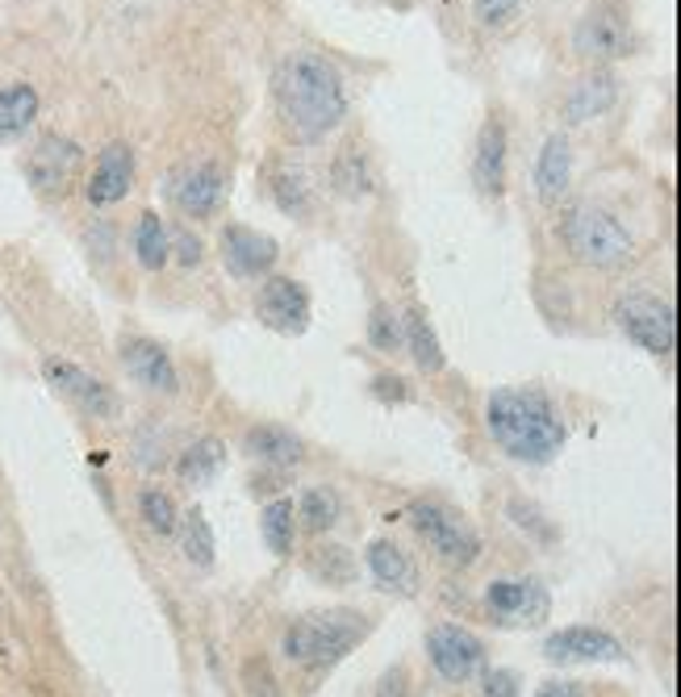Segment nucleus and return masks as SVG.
Instances as JSON below:
<instances>
[{
	"mask_svg": "<svg viewBox=\"0 0 681 697\" xmlns=\"http://www.w3.org/2000/svg\"><path fill=\"white\" fill-rule=\"evenodd\" d=\"M273 88L276 105H280V122L298 142H323L348 113L343 80L323 54H289L276 67Z\"/></svg>",
	"mask_w": 681,
	"mask_h": 697,
	"instance_id": "nucleus-1",
	"label": "nucleus"
},
{
	"mask_svg": "<svg viewBox=\"0 0 681 697\" xmlns=\"http://www.w3.org/2000/svg\"><path fill=\"white\" fill-rule=\"evenodd\" d=\"M485 427L493 443L518 464H552L569 439L560 414L535 389H497L485 405Z\"/></svg>",
	"mask_w": 681,
	"mask_h": 697,
	"instance_id": "nucleus-2",
	"label": "nucleus"
},
{
	"mask_svg": "<svg viewBox=\"0 0 681 697\" xmlns=\"http://www.w3.org/2000/svg\"><path fill=\"white\" fill-rule=\"evenodd\" d=\"M373 622L360 610H327V614H305L285 631V660L298 669H330L339 664L360 639H368Z\"/></svg>",
	"mask_w": 681,
	"mask_h": 697,
	"instance_id": "nucleus-3",
	"label": "nucleus"
},
{
	"mask_svg": "<svg viewBox=\"0 0 681 697\" xmlns=\"http://www.w3.org/2000/svg\"><path fill=\"white\" fill-rule=\"evenodd\" d=\"M560 239L585 268H619L635 251L627 226L602 205H572L560 221Z\"/></svg>",
	"mask_w": 681,
	"mask_h": 697,
	"instance_id": "nucleus-4",
	"label": "nucleus"
},
{
	"mask_svg": "<svg viewBox=\"0 0 681 697\" xmlns=\"http://www.w3.org/2000/svg\"><path fill=\"white\" fill-rule=\"evenodd\" d=\"M409 527L443 563L468 568L481 556V535L472 531V522L452 510V506H443V502H414L409 506Z\"/></svg>",
	"mask_w": 681,
	"mask_h": 697,
	"instance_id": "nucleus-5",
	"label": "nucleus"
},
{
	"mask_svg": "<svg viewBox=\"0 0 681 697\" xmlns=\"http://www.w3.org/2000/svg\"><path fill=\"white\" fill-rule=\"evenodd\" d=\"M572 51L585 63H615L635 51V29L619 0H598L572 29Z\"/></svg>",
	"mask_w": 681,
	"mask_h": 697,
	"instance_id": "nucleus-6",
	"label": "nucleus"
},
{
	"mask_svg": "<svg viewBox=\"0 0 681 697\" xmlns=\"http://www.w3.org/2000/svg\"><path fill=\"white\" fill-rule=\"evenodd\" d=\"M615 322L635 347L653 351V355H669L678 347V318L673 309L653 293H627L615 301Z\"/></svg>",
	"mask_w": 681,
	"mask_h": 697,
	"instance_id": "nucleus-7",
	"label": "nucleus"
},
{
	"mask_svg": "<svg viewBox=\"0 0 681 697\" xmlns=\"http://www.w3.org/2000/svg\"><path fill=\"white\" fill-rule=\"evenodd\" d=\"M427 656H431L439 676L452 681V685H464L485 669V644L456 622H439L427 631Z\"/></svg>",
	"mask_w": 681,
	"mask_h": 697,
	"instance_id": "nucleus-8",
	"label": "nucleus"
},
{
	"mask_svg": "<svg viewBox=\"0 0 681 697\" xmlns=\"http://www.w3.org/2000/svg\"><path fill=\"white\" fill-rule=\"evenodd\" d=\"M485 606L502 626H540L552 614V597H547L544 581L535 576H502L490 581L485 590Z\"/></svg>",
	"mask_w": 681,
	"mask_h": 697,
	"instance_id": "nucleus-9",
	"label": "nucleus"
},
{
	"mask_svg": "<svg viewBox=\"0 0 681 697\" xmlns=\"http://www.w3.org/2000/svg\"><path fill=\"white\" fill-rule=\"evenodd\" d=\"M80 163H84V155L72 138L47 135V138H38V147L26 155V176L42 197H63L67 188L76 185Z\"/></svg>",
	"mask_w": 681,
	"mask_h": 697,
	"instance_id": "nucleus-10",
	"label": "nucleus"
},
{
	"mask_svg": "<svg viewBox=\"0 0 681 697\" xmlns=\"http://www.w3.org/2000/svg\"><path fill=\"white\" fill-rule=\"evenodd\" d=\"M255 318L276 334H305L310 330V293L293 276H273L255 296Z\"/></svg>",
	"mask_w": 681,
	"mask_h": 697,
	"instance_id": "nucleus-11",
	"label": "nucleus"
},
{
	"mask_svg": "<svg viewBox=\"0 0 681 697\" xmlns=\"http://www.w3.org/2000/svg\"><path fill=\"white\" fill-rule=\"evenodd\" d=\"M544 656L556 664H619V660H627L623 644L602 626H565V631L547 635Z\"/></svg>",
	"mask_w": 681,
	"mask_h": 697,
	"instance_id": "nucleus-12",
	"label": "nucleus"
},
{
	"mask_svg": "<svg viewBox=\"0 0 681 697\" xmlns=\"http://www.w3.org/2000/svg\"><path fill=\"white\" fill-rule=\"evenodd\" d=\"M42 376L55 384L59 393L67 397L72 405H80L88 418H113L117 414V397H113V389L105 380H97L92 372H84L80 364H72V359H47L42 364Z\"/></svg>",
	"mask_w": 681,
	"mask_h": 697,
	"instance_id": "nucleus-13",
	"label": "nucleus"
},
{
	"mask_svg": "<svg viewBox=\"0 0 681 697\" xmlns=\"http://www.w3.org/2000/svg\"><path fill=\"white\" fill-rule=\"evenodd\" d=\"M218 246H222V264L235 271V276H243V280L268 276V271L276 268V255H280L276 239L251 230V226H235V221L222 230Z\"/></svg>",
	"mask_w": 681,
	"mask_h": 697,
	"instance_id": "nucleus-14",
	"label": "nucleus"
},
{
	"mask_svg": "<svg viewBox=\"0 0 681 697\" xmlns=\"http://www.w3.org/2000/svg\"><path fill=\"white\" fill-rule=\"evenodd\" d=\"M222 197H226V176L218 163H189L172 176V201L185 217L218 214Z\"/></svg>",
	"mask_w": 681,
	"mask_h": 697,
	"instance_id": "nucleus-15",
	"label": "nucleus"
},
{
	"mask_svg": "<svg viewBox=\"0 0 681 697\" xmlns=\"http://www.w3.org/2000/svg\"><path fill=\"white\" fill-rule=\"evenodd\" d=\"M130 185H135V151L126 142H110L97 155V167H92V176L84 185V197L97 210H105V205H117L130 192Z\"/></svg>",
	"mask_w": 681,
	"mask_h": 697,
	"instance_id": "nucleus-16",
	"label": "nucleus"
},
{
	"mask_svg": "<svg viewBox=\"0 0 681 697\" xmlns=\"http://www.w3.org/2000/svg\"><path fill=\"white\" fill-rule=\"evenodd\" d=\"M122 364H126V372L135 376L142 389H151V393H176V384H180L172 355H167L155 339H126V343H122Z\"/></svg>",
	"mask_w": 681,
	"mask_h": 697,
	"instance_id": "nucleus-17",
	"label": "nucleus"
},
{
	"mask_svg": "<svg viewBox=\"0 0 681 697\" xmlns=\"http://www.w3.org/2000/svg\"><path fill=\"white\" fill-rule=\"evenodd\" d=\"M472 185L481 197H502L506 188V126L490 117L477 135V155H472Z\"/></svg>",
	"mask_w": 681,
	"mask_h": 697,
	"instance_id": "nucleus-18",
	"label": "nucleus"
},
{
	"mask_svg": "<svg viewBox=\"0 0 681 697\" xmlns=\"http://www.w3.org/2000/svg\"><path fill=\"white\" fill-rule=\"evenodd\" d=\"M364 563H368V572H373V581L381 585V590H398V593H414V585H418V568H414V560H409L406 552L393 543V538H373L368 543V556H364Z\"/></svg>",
	"mask_w": 681,
	"mask_h": 697,
	"instance_id": "nucleus-19",
	"label": "nucleus"
},
{
	"mask_svg": "<svg viewBox=\"0 0 681 697\" xmlns=\"http://www.w3.org/2000/svg\"><path fill=\"white\" fill-rule=\"evenodd\" d=\"M569 180H572V151H569V138L565 135H552L540 151V163H535V192L544 205H556L565 192H569Z\"/></svg>",
	"mask_w": 681,
	"mask_h": 697,
	"instance_id": "nucleus-20",
	"label": "nucleus"
},
{
	"mask_svg": "<svg viewBox=\"0 0 681 697\" xmlns=\"http://www.w3.org/2000/svg\"><path fill=\"white\" fill-rule=\"evenodd\" d=\"M615 97H619V80H615L610 72H594V76L572 84V92L565 97V117H569V122L602 117L606 109L615 105Z\"/></svg>",
	"mask_w": 681,
	"mask_h": 697,
	"instance_id": "nucleus-21",
	"label": "nucleus"
},
{
	"mask_svg": "<svg viewBox=\"0 0 681 697\" xmlns=\"http://www.w3.org/2000/svg\"><path fill=\"white\" fill-rule=\"evenodd\" d=\"M247 452L260 464H273V468H293L301 459V439L289 427H276V422H264V427L247 430Z\"/></svg>",
	"mask_w": 681,
	"mask_h": 697,
	"instance_id": "nucleus-22",
	"label": "nucleus"
},
{
	"mask_svg": "<svg viewBox=\"0 0 681 697\" xmlns=\"http://www.w3.org/2000/svg\"><path fill=\"white\" fill-rule=\"evenodd\" d=\"M222 468H226V443H222V439H214V434L197 439L189 452L180 456V464H176L180 481L192 484V489H205V484H214V481H218Z\"/></svg>",
	"mask_w": 681,
	"mask_h": 697,
	"instance_id": "nucleus-23",
	"label": "nucleus"
},
{
	"mask_svg": "<svg viewBox=\"0 0 681 697\" xmlns=\"http://www.w3.org/2000/svg\"><path fill=\"white\" fill-rule=\"evenodd\" d=\"M330 185H335V192H343L352 201L373 192V167H368V155H364L360 142H343L339 147V155L330 163Z\"/></svg>",
	"mask_w": 681,
	"mask_h": 697,
	"instance_id": "nucleus-24",
	"label": "nucleus"
},
{
	"mask_svg": "<svg viewBox=\"0 0 681 697\" xmlns=\"http://www.w3.org/2000/svg\"><path fill=\"white\" fill-rule=\"evenodd\" d=\"M402 339H406L409 355H414V364L423 372H443V347H439L436 326H431V318L423 309H409L406 318H402Z\"/></svg>",
	"mask_w": 681,
	"mask_h": 697,
	"instance_id": "nucleus-25",
	"label": "nucleus"
},
{
	"mask_svg": "<svg viewBox=\"0 0 681 697\" xmlns=\"http://www.w3.org/2000/svg\"><path fill=\"white\" fill-rule=\"evenodd\" d=\"M38 117V92L29 84H9L0 88V138L26 135Z\"/></svg>",
	"mask_w": 681,
	"mask_h": 697,
	"instance_id": "nucleus-26",
	"label": "nucleus"
},
{
	"mask_svg": "<svg viewBox=\"0 0 681 697\" xmlns=\"http://www.w3.org/2000/svg\"><path fill=\"white\" fill-rule=\"evenodd\" d=\"M293 518H298L293 497H276V502H268L260 510V535H264L273 556H289L293 552V527H298Z\"/></svg>",
	"mask_w": 681,
	"mask_h": 697,
	"instance_id": "nucleus-27",
	"label": "nucleus"
},
{
	"mask_svg": "<svg viewBox=\"0 0 681 697\" xmlns=\"http://www.w3.org/2000/svg\"><path fill=\"white\" fill-rule=\"evenodd\" d=\"M273 197L285 214H293V217L314 214V188H310V176H305L301 167H293V163H285V167H276L273 172Z\"/></svg>",
	"mask_w": 681,
	"mask_h": 697,
	"instance_id": "nucleus-28",
	"label": "nucleus"
},
{
	"mask_svg": "<svg viewBox=\"0 0 681 697\" xmlns=\"http://www.w3.org/2000/svg\"><path fill=\"white\" fill-rule=\"evenodd\" d=\"M180 547H185V560L192 568H214V560H218V538H214V527L201 510H192L180 522Z\"/></svg>",
	"mask_w": 681,
	"mask_h": 697,
	"instance_id": "nucleus-29",
	"label": "nucleus"
},
{
	"mask_svg": "<svg viewBox=\"0 0 681 697\" xmlns=\"http://www.w3.org/2000/svg\"><path fill=\"white\" fill-rule=\"evenodd\" d=\"M305 568H310V576H318L323 585H348L355 576L352 552L339 547V543H318V547L305 556Z\"/></svg>",
	"mask_w": 681,
	"mask_h": 697,
	"instance_id": "nucleus-30",
	"label": "nucleus"
},
{
	"mask_svg": "<svg viewBox=\"0 0 681 697\" xmlns=\"http://www.w3.org/2000/svg\"><path fill=\"white\" fill-rule=\"evenodd\" d=\"M135 251H138V264L147 271H160L167 264V230L164 221H160V214H147L138 217V230H135Z\"/></svg>",
	"mask_w": 681,
	"mask_h": 697,
	"instance_id": "nucleus-31",
	"label": "nucleus"
},
{
	"mask_svg": "<svg viewBox=\"0 0 681 697\" xmlns=\"http://www.w3.org/2000/svg\"><path fill=\"white\" fill-rule=\"evenodd\" d=\"M298 514L305 518V527H310L314 535H327L330 527L339 522V493H335V489H323V484H314V489H305V493H301Z\"/></svg>",
	"mask_w": 681,
	"mask_h": 697,
	"instance_id": "nucleus-32",
	"label": "nucleus"
},
{
	"mask_svg": "<svg viewBox=\"0 0 681 697\" xmlns=\"http://www.w3.org/2000/svg\"><path fill=\"white\" fill-rule=\"evenodd\" d=\"M138 514H142V522H147V531L151 535H176V527H180V514H176V502H172V493L164 489H142V497H138Z\"/></svg>",
	"mask_w": 681,
	"mask_h": 697,
	"instance_id": "nucleus-33",
	"label": "nucleus"
},
{
	"mask_svg": "<svg viewBox=\"0 0 681 697\" xmlns=\"http://www.w3.org/2000/svg\"><path fill=\"white\" fill-rule=\"evenodd\" d=\"M368 343L384 355H398V351L406 347V339H402V318L393 314V305H373V314H368Z\"/></svg>",
	"mask_w": 681,
	"mask_h": 697,
	"instance_id": "nucleus-34",
	"label": "nucleus"
},
{
	"mask_svg": "<svg viewBox=\"0 0 681 697\" xmlns=\"http://www.w3.org/2000/svg\"><path fill=\"white\" fill-rule=\"evenodd\" d=\"M518 4H522V0H472V17L485 29H497L515 17Z\"/></svg>",
	"mask_w": 681,
	"mask_h": 697,
	"instance_id": "nucleus-35",
	"label": "nucleus"
},
{
	"mask_svg": "<svg viewBox=\"0 0 681 697\" xmlns=\"http://www.w3.org/2000/svg\"><path fill=\"white\" fill-rule=\"evenodd\" d=\"M167 251H176V259H180L185 268H197V264H201V239H197L192 230H185V226L167 239Z\"/></svg>",
	"mask_w": 681,
	"mask_h": 697,
	"instance_id": "nucleus-36",
	"label": "nucleus"
},
{
	"mask_svg": "<svg viewBox=\"0 0 681 697\" xmlns=\"http://www.w3.org/2000/svg\"><path fill=\"white\" fill-rule=\"evenodd\" d=\"M485 697H522V689H518V676L510 669L485 672Z\"/></svg>",
	"mask_w": 681,
	"mask_h": 697,
	"instance_id": "nucleus-37",
	"label": "nucleus"
},
{
	"mask_svg": "<svg viewBox=\"0 0 681 697\" xmlns=\"http://www.w3.org/2000/svg\"><path fill=\"white\" fill-rule=\"evenodd\" d=\"M373 393L384 402H406V380L402 376H377L373 380Z\"/></svg>",
	"mask_w": 681,
	"mask_h": 697,
	"instance_id": "nucleus-38",
	"label": "nucleus"
},
{
	"mask_svg": "<svg viewBox=\"0 0 681 697\" xmlns=\"http://www.w3.org/2000/svg\"><path fill=\"white\" fill-rule=\"evenodd\" d=\"M406 669H402V664H398V669H389L381 676V689H377V697H406Z\"/></svg>",
	"mask_w": 681,
	"mask_h": 697,
	"instance_id": "nucleus-39",
	"label": "nucleus"
},
{
	"mask_svg": "<svg viewBox=\"0 0 681 697\" xmlns=\"http://www.w3.org/2000/svg\"><path fill=\"white\" fill-rule=\"evenodd\" d=\"M535 697H585V694H581L577 681H544V685L535 689Z\"/></svg>",
	"mask_w": 681,
	"mask_h": 697,
	"instance_id": "nucleus-40",
	"label": "nucleus"
}]
</instances>
